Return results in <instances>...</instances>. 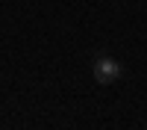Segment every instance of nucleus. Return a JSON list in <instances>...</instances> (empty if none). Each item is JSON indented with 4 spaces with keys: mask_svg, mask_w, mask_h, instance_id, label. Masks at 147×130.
<instances>
[{
    "mask_svg": "<svg viewBox=\"0 0 147 130\" xmlns=\"http://www.w3.org/2000/svg\"><path fill=\"white\" fill-rule=\"evenodd\" d=\"M121 74H124V68H121L118 59H112V56H97V59H94V80L100 83V86L115 83Z\"/></svg>",
    "mask_w": 147,
    "mask_h": 130,
    "instance_id": "nucleus-1",
    "label": "nucleus"
}]
</instances>
